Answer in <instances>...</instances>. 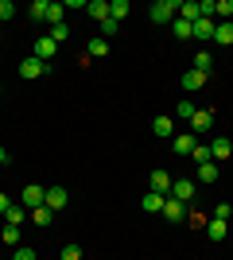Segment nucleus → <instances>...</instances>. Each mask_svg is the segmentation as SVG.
<instances>
[{
  "label": "nucleus",
  "mask_w": 233,
  "mask_h": 260,
  "mask_svg": "<svg viewBox=\"0 0 233 260\" xmlns=\"http://www.w3.org/2000/svg\"><path fill=\"white\" fill-rule=\"evenodd\" d=\"M0 237H4V245H16V249L23 245V241H20V225H4V229H0Z\"/></svg>",
  "instance_id": "27"
},
{
  "label": "nucleus",
  "mask_w": 233,
  "mask_h": 260,
  "mask_svg": "<svg viewBox=\"0 0 233 260\" xmlns=\"http://www.w3.org/2000/svg\"><path fill=\"white\" fill-rule=\"evenodd\" d=\"M51 39H55V43L70 39V23H66V20H62V23H55V27H51Z\"/></svg>",
  "instance_id": "30"
},
{
  "label": "nucleus",
  "mask_w": 233,
  "mask_h": 260,
  "mask_svg": "<svg viewBox=\"0 0 233 260\" xmlns=\"http://www.w3.org/2000/svg\"><path fill=\"white\" fill-rule=\"evenodd\" d=\"M210 128H214V109H198V113L190 117V132L202 136V132H210Z\"/></svg>",
  "instance_id": "7"
},
{
  "label": "nucleus",
  "mask_w": 233,
  "mask_h": 260,
  "mask_svg": "<svg viewBox=\"0 0 233 260\" xmlns=\"http://www.w3.org/2000/svg\"><path fill=\"white\" fill-rule=\"evenodd\" d=\"M86 58H105L109 54V39H101V35H93V39H86Z\"/></svg>",
  "instance_id": "16"
},
{
  "label": "nucleus",
  "mask_w": 233,
  "mask_h": 260,
  "mask_svg": "<svg viewBox=\"0 0 233 260\" xmlns=\"http://www.w3.org/2000/svg\"><path fill=\"white\" fill-rule=\"evenodd\" d=\"M31 221H35V225H51V221H55V210H47V206L31 210Z\"/></svg>",
  "instance_id": "29"
},
{
  "label": "nucleus",
  "mask_w": 233,
  "mask_h": 260,
  "mask_svg": "<svg viewBox=\"0 0 233 260\" xmlns=\"http://www.w3.org/2000/svg\"><path fill=\"white\" fill-rule=\"evenodd\" d=\"M171 27H175L179 39H190V23H187V20H179V16H175V20H171Z\"/></svg>",
  "instance_id": "32"
},
{
  "label": "nucleus",
  "mask_w": 233,
  "mask_h": 260,
  "mask_svg": "<svg viewBox=\"0 0 233 260\" xmlns=\"http://www.w3.org/2000/svg\"><path fill=\"white\" fill-rule=\"evenodd\" d=\"M194 190H198V183H194V179H175V183H171V194H167V198L190 202V198H194Z\"/></svg>",
  "instance_id": "6"
},
{
  "label": "nucleus",
  "mask_w": 233,
  "mask_h": 260,
  "mask_svg": "<svg viewBox=\"0 0 233 260\" xmlns=\"http://www.w3.org/2000/svg\"><path fill=\"white\" fill-rule=\"evenodd\" d=\"M128 12H132V4H128V0H109V16H113L117 23H121Z\"/></svg>",
  "instance_id": "21"
},
{
  "label": "nucleus",
  "mask_w": 233,
  "mask_h": 260,
  "mask_svg": "<svg viewBox=\"0 0 233 260\" xmlns=\"http://www.w3.org/2000/svg\"><path fill=\"white\" fill-rule=\"evenodd\" d=\"M206 82H210V74H202V70H194V66H190L187 74H179V86L187 89V93H194V89H202V86H206Z\"/></svg>",
  "instance_id": "5"
},
{
  "label": "nucleus",
  "mask_w": 233,
  "mask_h": 260,
  "mask_svg": "<svg viewBox=\"0 0 233 260\" xmlns=\"http://www.w3.org/2000/svg\"><path fill=\"white\" fill-rule=\"evenodd\" d=\"M229 214H233L229 202H218V206H214V217H218V221H229Z\"/></svg>",
  "instance_id": "34"
},
{
  "label": "nucleus",
  "mask_w": 233,
  "mask_h": 260,
  "mask_svg": "<svg viewBox=\"0 0 233 260\" xmlns=\"http://www.w3.org/2000/svg\"><path fill=\"white\" fill-rule=\"evenodd\" d=\"M0 260H4V256H0Z\"/></svg>",
  "instance_id": "41"
},
{
  "label": "nucleus",
  "mask_w": 233,
  "mask_h": 260,
  "mask_svg": "<svg viewBox=\"0 0 233 260\" xmlns=\"http://www.w3.org/2000/svg\"><path fill=\"white\" fill-rule=\"evenodd\" d=\"M179 12V0H155L152 8H148V16H152V23H171Z\"/></svg>",
  "instance_id": "1"
},
{
  "label": "nucleus",
  "mask_w": 233,
  "mask_h": 260,
  "mask_svg": "<svg viewBox=\"0 0 233 260\" xmlns=\"http://www.w3.org/2000/svg\"><path fill=\"white\" fill-rule=\"evenodd\" d=\"M214 16L222 23H229L233 20V0H214Z\"/></svg>",
  "instance_id": "22"
},
{
  "label": "nucleus",
  "mask_w": 233,
  "mask_h": 260,
  "mask_svg": "<svg viewBox=\"0 0 233 260\" xmlns=\"http://www.w3.org/2000/svg\"><path fill=\"white\" fill-rule=\"evenodd\" d=\"M43 74H51V62H39L35 54H27L20 62V78H43Z\"/></svg>",
  "instance_id": "3"
},
{
  "label": "nucleus",
  "mask_w": 233,
  "mask_h": 260,
  "mask_svg": "<svg viewBox=\"0 0 233 260\" xmlns=\"http://www.w3.org/2000/svg\"><path fill=\"white\" fill-rule=\"evenodd\" d=\"M12 260H35V249L31 245H20V249L12 252Z\"/></svg>",
  "instance_id": "35"
},
{
  "label": "nucleus",
  "mask_w": 233,
  "mask_h": 260,
  "mask_svg": "<svg viewBox=\"0 0 233 260\" xmlns=\"http://www.w3.org/2000/svg\"><path fill=\"white\" fill-rule=\"evenodd\" d=\"M8 206H12V198L4 194V190H0V214H8Z\"/></svg>",
  "instance_id": "38"
},
{
  "label": "nucleus",
  "mask_w": 233,
  "mask_h": 260,
  "mask_svg": "<svg viewBox=\"0 0 233 260\" xmlns=\"http://www.w3.org/2000/svg\"><path fill=\"white\" fill-rule=\"evenodd\" d=\"M152 132L155 136H175V120L167 117V113H159V117L152 120Z\"/></svg>",
  "instance_id": "17"
},
{
  "label": "nucleus",
  "mask_w": 233,
  "mask_h": 260,
  "mask_svg": "<svg viewBox=\"0 0 233 260\" xmlns=\"http://www.w3.org/2000/svg\"><path fill=\"white\" fill-rule=\"evenodd\" d=\"M66 202H70V194H66V186H47V198H43V206L47 210H66Z\"/></svg>",
  "instance_id": "4"
},
{
  "label": "nucleus",
  "mask_w": 233,
  "mask_h": 260,
  "mask_svg": "<svg viewBox=\"0 0 233 260\" xmlns=\"http://www.w3.org/2000/svg\"><path fill=\"white\" fill-rule=\"evenodd\" d=\"M0 93H4V86H0Z\"/></svg>",
  "instance_id": "40"
},
{
  "label": "nucleus",
  "mask_w": 233,
  "mask_h": 260,
  "mask_svg": "<svg viewBox=\"0 0 233 260\" xmlns=\"http://www.w3.org/2000/svg\"><path fill=\"white\" fill-rule=\"evenodd\" d=\"M206 233H210V241H214V245H218V241H225V233H229V225H225V221H218V217H214L210 225H206Z\"/></svg>",
  "instance_id": "25"
},
{
  "label": "nucleus",
  "mask_w": 233,
  "mask_h": 260,
  "mask_svg": "<svg viewBox=\"0 0 233 260\" xmlns=\"http://www.w3.org/2000/svg\"><path fill=\"white\" fill-rule=\"evenodd\" d=\"M55 51H58V43L55 39H51V35H43V39H35V58H39V62H51V58H55Z\"/></svg>",
  "instance_id": "8"
},
{
  "label": "nucleus",
  "mask_w": 233,
  "mask_h": 260,
  "mask_svg": "<svg viewBox=\"0 0 233 260\" xmlns=\"http://www.w3.org/2000/svg\"><path fill=\"white\" fill-rule=\"evenodd\" d=\"M0 163H8V148H0Z\"/></svg>",
  "instance_id": "39"
},
{
  "label": "nucleus",
  "mask_w": 233,
  "mask_h": 260,
  "mask_svg": "<svg viewBox=\"0 0 233 260\" xmlns=\"http://www.w3.org/2000/svg\"><path fill=\"white\" fill-rule=\"evenodd\" d=\"M86 16H89V20H97V23H105V20H109V0H89Z\"/></svg>",
  "instance_id": "14"
},
{
  "label": "nucleus",
  "mask_w": 233,
  "mask_h": 260,
  "mask_svg": "<svg viewBox=\"0 0 233 260\" xmlns=\"http://www.w3.org/2000/svg\"><path fill=\"white\" fill-rule=\"evenodd\" d=\"M194 183H218V163H202L198 167V179Z\"/></svg>",
  "instance_id": "26"
},
{
  "label": "nucleus",
  "mask_w": 233,
  "mask_h": 260,
  "mask_svg": "<svg viewBox=\"0 0 233 260\" xmlns=\"http://www.w3.org/2000/svg\"><path fill=\"white\" fill-rule=\"evenodd\" d=\"M12 16H16V4H12V0H0V23L12 20Z\"/></svg>",
  "instance_id": "36"
},
{
  "label": "nucleus",
  "mask_w": 233,
  "mask_h": 260,
  "mask_svg": "<svg viewBox=\"0 0 233 260\" xmlns=\"http://www.w3.org/2000/svg\"><path fill=\"white\" fill-rule=\"evenodd\" d=\"M171 183H175V179L167 171H152V190L155 194H171Z\"/></svg>",
  "instance_id": "18"
},
{
  "label": "nucleus",
  "mask_w": 233,
  "mask_h": 260,
  "mask_svg": "<svg viewBox=\"0 0 233 260\" xmlns=\"http://www.w3.org/2000/svg\"><path fill=\"white\" fill-rule=\"evenodd\" d=\"M194 144H198V136H194V132H183V136L171 140V148H175V155H190V152H194Z\"/></svg>",
  "instance_id": "13"
},
{
  "label": "nucleus",
  "mask_w": 233,
  "mask_h": 260,
  "mask_svg": "<svg viewBox=\"0 0 233 260\" xmlns=\"http://www.w3.org/2000/svg\"><path fill=\"white\" fill-rule=\"evenodd\" d=\"M163 217L171 221V225H175V221H183V217H187V202H179V198H167V202H163Z\"/></svg>",
  "instance_id": "10"
},
{
  "label": "nucleus",
  "mask_w": 233,
  "mask_h": 260,
  "mask_svg": "<svg viewBox=\"0 0 233 260\" xmlns=\"http://www.w3.org/2000/svg\"><path fill=\"white\" fill-rule=\"evenodd\" d=\"M194 70H202V74H210V70H214L210 51H198V54H194Z\"/></svg>",
  "instance_id": "28"
},
{
  "label": "nucleus",
  "mask_w": 233,
  "mask_h": 260,
  "mask_svg": "<svg viewBox=\"0 0 233 260\" xmlns=\"http://www.w3.org/2000/svg\"><path fill=\"white\" fill-rule=\"evenodd\" d=\"M43 198H47V190H43V186H39V183H27V186H23L20 206L27 210V214H31V210H39V206H43Z\"/></svg>",
  "instance_id": "2"
},
{
  "label": "nucleus",
  "mask_w": 233,
  "mask_h": 260,
  "mask_svg": "<svg viewBox=\"0 0 233 260\" xmlns=\"http://www.w3.org/2000/svg\"><path fill=\"white\" fill-rule=\"evenodd\" d=\"M113 35H117V20L109 16V20L101 23V39H113Z\"/></svg>",
  "instance_id": "37"
},
{
  "label": "nucleus",
  "mask_w": 233,
  "mask_h": 260,
  "mask_svg": "<svg viewBox=\"0 0 233 260\" xmlns=\"http://www.w3.org/2000/svg\"><path fill=\"white\" fill-rule=\"evenodd\" d=\"M58 260H82V249H78L74 241H70V245H62V252H58Z\"/></svg>",
  "instance_id": "31"
},
{
  "label": "nucleus",
  "mask_w": 233,
  "mask_h": 260,
  "mask_svg": "<svg viewBox=\"0 0 233 260\" xmlns=\"http://www.w3.org/2000/svg\"><path fill=\"white\" fill-rule=\"evenodd\" d=\"M194 113H198V105H194V101H179V117H183V120H190Z\"/></svg>",
  "instance_id": "33"
},
{
  "label": "nucleus",
  "mask_w": 233,
  "mask_h": 260,
  "mask_svg": "<svg viewBox=\"0 0 233 260\" xmlns=\"http://www.w3.org/2000/svg\"><path fill=\"white\" fill-rule=\"evenodd\" d=\"M214 43L233 47V20H229V23H218V27H214Z\"/></svg>",
  "instance_id": "19"
},
{
  "label": "nucleus",
  "mask_w": 233,
  "mask_h": 260,
  "mask_svg": "<svg viewBox=\"0 0 233 260\" xmlns=\"http://www.w3.org/2000/svg\"><path fill=\"white\" fill-rule=\"evenodd\" d=\"M179 20H187V23L202 20V8H198V0H179Z\"/></svg>",
  "instance_id": "15"
},
{
  "label": "nucleus",
  "mask_w": 233,
  "mask_h": 260,
  "mask_svg": "<svg viewBox=\"0 0 233 260\" xmlns=\"http://www.w3.org/2000/svg\"><path fill=\"white\" fill-rule=\"evenodd\" d=\"M210 155H214V163H218V159H229V155H233L229 136H214V140H210Z\"/></svg>",
  "instance_id": "11"
},
{
  "label": "nucleus",
  "mask_w": 233,
  "mask_h": 260,
  "mask_svg": "<svg viewBox=\"0 0 233 260\" xmlns=\"http://www.w3.org/2000/svg\"><path fill=\"white\" fill-rule=\"evenodd\" d=\"M23 217H27V210H23L20 202H12V206H8V214H4V225H20Z\"/></svg>",
  "instance_id": "23"
},
{
  "label": "nucleus",
  "mask_w": 233,
  "mask_h": 260,
  "mask_svg": "<svg viewBox=\"0 0 233 260\" xmlns=\"http://www.w3.org/2000/svg\"><path fill=\"white\" fill-rule=\"evenodd\" d=\"M214 27H218L214 20H194V23H190V39L206 43V39H214Z\"/></svg>",
  "instance_id": "9"
},
{
  "label": "nucleus",
  "mask_w": 233,
  "mask_h": 260,
  "mask_svg": "<svg viewBox=\"0 0 233 260\" xmlns=\"http://www.w3.org/2000/svg\"><path fill=\"white\" fill-rule=\"evenodd\" d=\"M27 16L31 20H51V0H35L31 8H27Z\"/></svg>",
  "instance_id": "20"
},
{
  "label": "nucleus",
  "mask_w": 233,
  "mask_h": 260,
  "mask_svg": "<svg viewBox=\"0 0 233 260\" xmlns=\"http://www.w3.org/2000/svg\"><path fill=\"white\" fill-rule=\"evenodd\" d=\"M163 202H167V194H155V190H148V194L140 198V210H144V214H163Z\"/></svg>",
  "instance_id": "12"
},
{
  "label": "nucleus",
  "mask_w": 233,
  "mask_h": 260,
  "mask_svg": "<svg viewBox=\"0 0 233 260\" xmlns=\"http://www.w3.org/2000/svg\"><path fill=\"white\" fill-rule=\"evenodd\" d=\"M190 159H194V163H198V167H202V163H214V155H210V144H194V152H190Z\"/></svg>",
  "instance_id": "24"
}]
</instances>
